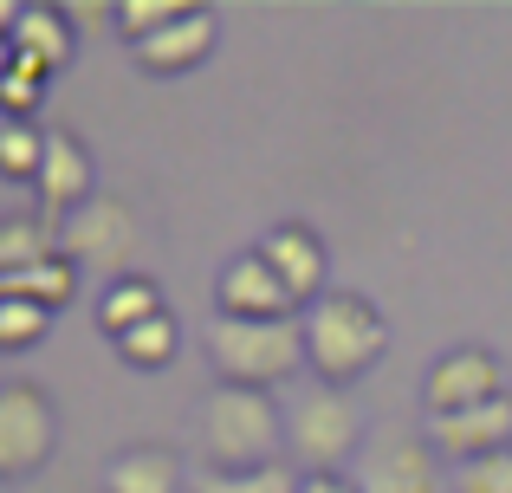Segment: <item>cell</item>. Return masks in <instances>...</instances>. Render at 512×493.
<instances>
[{
	"mask_svg": "<svg viewBox=\"0 0 512 493\" xmlns=\"http://www.w3.org/2000/svg\"><path fill=\"white\" fill-rule=\"evenodd\" d=\"M422 435L454 468H461V461H480V455H500V448H512V396L480 403V409H454V416H422Z\"/></svg>",
	"mask_w": 512,
	"mask_h": 493,
	"instance_id": "7c38bea8",
	"label": "cell"
},
{
	"mask_svg": "<svg viewBox=\"0 0 512 493\" xmlns=\"http://www.w3.org/2000/svg\"><path fill=\"white\" fill-rule=\"evenodd\" d=\"M260 260L273 266L279 279H286V292L299 299V312H312V305L331 292V286H325L331 260H325V241H318L312 221H279V228H266V234H260Z\"/></svg>",
	"mask_w": 512,
	"mask_h": 493,
	"instance_id": "30bf717a",
	"label": "cell"
},
{
	"mask_svg": "<svg viewBox=\"0 0 512 493\" xmlns=\"http://www.w3.org/2000/svg\"><path fill=\"white\" fill-rule=\"evenodd\" d=\"M156 312H169V305H163V286H156L150 273H124V279H111V286H104V299H98V331L117 344L124 331H137L143 318H156Z\"/></svg>",
	"mask_w": 512,
	"mask_h": 493,
	"instance_id": "e0dca14e",
	"label": "cell"
},
{
	"mask_svg": "<svg viewBox=\"0 0 512 493\" xmlns=\"http://www.w3.org/2000/svg\"><path fill=\"white\" fill-rule=\"evenodd\" d=\"M214 318H247V325H273V318H305L299 299L286 292V279L260 260V247L234 253L214 279Z\"/></svg>",
	"mask_w": 512,
	"mask_h": 493,
	"instance_id": "9c48e42d",
	"label": "cell"
},
{
	"mask_svg": "<svg viewBox=\"0 0 512 493\" xmlns=\"http://www.w3.org/2000/svg\"><path fill=\"white\" fill-rule=\"evenodd\" d=\"M33 195H39V215H52V221L78 215V208L98 195V169H91V150H85V143H78L65 124H52V130H46V163H39Z\"/></svg>",
	"mask_w": 512,
	"mask_h": 493,
	"instance_id": "8fae6325",
	"label": "cell"
},
{
	"mask_svg": "<svg viewBox=\"0 0 512 493\" xmlns=\"http://www.w3.org/2000/svg\"><path fill=\"white\" fill-rule=\"evenodd\" d=\"M46 85H52V78L39 72V65H26V59H7V65H0V111H7V124H33Z\"/></svg>",
	"mask_w": 512,
	"mask_h": 493,
	"instance_id": "44dd1931",
	"label": "cell"
},
{
	"mask_svg": "<svg viewBox=\"0 0 512 493\" xmlns=\"http://www.w3.org/2000/svg\"><path fill=\"white\" fill-rule=\"evenodd\" d=\"M0 299H26V305L59 318L65 305L78 299V260L72 253H52V260L26 266V273H0Z\"/></svg>",
	"mask_w": 512,
	"mask_h": 493,
	"instance_id": "2e32d148",
	"label": "cell"
},
{
	"mask_svg": "<svg viewBox=\"0 0 512 493\" xmlns=\"http://www.w3.org/2000/svg\"><path fill=\"white\" fill-rule=\"evenodd\" d=\"M506 390V364L487 351V344H454L428 364L422 377V403L428 416H454V409H480V403H500Z\"/></svg>",
	"mask_w": 512,
	"mask_h": 493,
	"instance_id": "ba28073f",
	"label": "cell"
},
{
	"mask_svg": "<svg viewBox=\"0 0 512 493\" xmlns=\"http://www.w3.org/2000/svg\"><path fill=\"white\" fill-rule=\"evenodd\" d=\"M370 429H363V409L350 403V390H305L286 409V455L299 461V474H344V461L363 455Z\"/></svg>",
	"mask_w": 512,
	"mask_h": 493,
	"instance_id": "277c9868",
	"label": "cell"
},
{
	"mask_svg": "<svg viewBox=\"0 0 512 493\" xmlns=\"http://www.w3.org/2000/svg\"><path fill=\"white\" fill-rule=\"evenodd\" d=\"M299 493H363V487H357V474H305Z\"/></svg>",
	"mask_w": 512,
	"mask_h": 493,
	"instance_id": "484cf974",
	"label": "cell"
},
{
	"mask_svg": "<svg viewBox=\"0 0 512 493\" xmlns=\"http://www.w3.org/2000/svg\"><path fill=\"white\" fill-rule=\"evenodd\" d=\"M46 325H52V312H39L26 299H0V351H33L46 338Z\"/></svg>",
	"mask_w": 512,
	"mask_h": 493,
	"instance_id": "cb8c5ba5",
	"label": "cell"
},
{
	"mask_svg": "<svg viewBox=\"0 0 512 493\" xmlns=\"http://www.w3.org/2000/svg\"><path fill=\"white\" fill-rule=\"evenodd\" d=\"M175 351H182V325H175V312H156V318H143L137 331L117 338V357H124L130 370H169Z\"/></svg>",
	"mask_w": 512,
	"mask_h": 493,
	"instance_id": "d6986e66",
	"label": "cell"
},
{
	"mask_svg": "<svg viewBox=\"0 0 512 493\" xmlns=\"http://www.w3.org/2000/svg\"><path fill=\"white\" fill-rule=\"evenodd\" d=\"M104 493H182V461L156 442H130L104 461Z\"/></svg>",
	"mask_w": 512,
	"mask_h": 493,
	"instance_id": "9a60e30c",
	"label": "cell"
},
{
	"mask_svg": "<svg viewBox=\"0 0 512 493\" xmlns=\"http://www.w3.org/2000/svg\"><path fill=\"white\" fill-rule=\"evenodd\" d=\"M39 163H46V124L0 130V176L7 182H39Z\"/></svg>",
	"mask_w": 512,
	"mask_h": 493,
	"instance_id": "7402d4cb",
	"label": "cell"
},
{
	"mask_svg": "<svg viewBox=\"0 0 512 493\" xmlns=\"http://www.w3.org/2000/svg\"><path fill=\"white\" fill-rule=\"evenodd\" d=\"M59 455V409L46 383H7L0 390V481H33Z\"/></svg>",
	"mask_w": 512,
	"mask_h": 493,
	"instance_id": "5b68a950",
	"label": "cell"
},
{
	"mask_svg": "<svg viewBox=\"0 0 512 493\" xmlns=\"http://www.w3.org/2000/svg\"><path fill=\"white\" fill-rule=\"evenodd\" d=\"M214 46H221V13H214V7H188L182 20L163 26L156 39L130 46V59H137L150 78H188L195 65H208Z\"/></svg>",
	"mask_w": 512,
	"mask_h": 493,
	"instance_id": "4fadbf2b",
	"label": "cell"
},
{
	"mask_svg": "<svg viewBox=\"0 0 512 493\" xmlns=\"http://www.w3.org/2000/svg\"><path fill=\"white\" fill-rule=\"evenodd\" d=\"M435 448H428L422 429H402V422H383L370 429L357 455V487L363 493H441V468Z\"/></svg>",
	"mask_w": 512,
	"mask_h": 493,
	"instance_id": "8992f818",
	"label": "cell"
},
{
	"mask_svg": "<svg viewBox=\"0 0 512 493\" xmlns=\"http://www.w3.org/2000/svg\"><path fill=\"white\" fill-rule=\"evenodd\" d=\"M208 364L221 383L240 390H273V383L305 370V325L299 318H273V325H247V318H214L208 325Z\"/></svg>",
	"mask_w": 512,
	"mask_h": 493,
	"instance_id": "3957f363",
	"label": "cell"
},
{
	"mask_svg": "<svg viewBox=\"0 0 512 493\" xmlns=\"http://www.w3.org/2000/svg\"><path fill=\"white\" fill-rule=\"evenodd\" d=\"M305 474L292 461H273V468H247V474H221V468H201L188 493H299Z\"/></svg>",
	"mask_w": 512,
	"mask_h": 493,
	"instance_id": "ffe728a7",
	"label": "cell"
},
{
	"mask_svg": "<svg viewBox=\"0 0 512 493\" xmlns=\"http://www.w3.org/2000/svg\"><path fill=\"white\" fill-rule=\"evenodd\" d=\"M137 241H143V228H137V208H130L124 195H91L78 215H65V253H72L78 266H91V273L124 279Z\"/></svg>",
	"mask_w": 512,
	"mask_h": 493,
	"instance_id": "52a82bcc",
	"label": "cell"
},
{
	"mask_svg": "<svg viewBox=\"0 0 512 493\" xmlns=\"http://www.w3.org/2000/svg\"><path fill=\"white\" fill-rule=\"evenodd\" d=\"M299 325H305V364H312L318 383H331V390H350V383H357L363 370H376L383 351H389L383 312H376L363 292H344V286H331Z\"/></svg>",
	"mask_w": 512,
	"mask_h": 493,
	"instance_id": "7a4b0ae2",
	"label": "cell"
},
{
	"mask_svg": "<svg viewBox=\"0 0 512 493\" xmlns=\"http://www.w3.org/2000/svg\"><path fill=\"white\" fill-rule=\"evenodd\" d=\"M52 253H65V221H52V215H13L7 228H0V273H26V266L52 260Z\"/></svg>",
	"mask_w": 512,
	"mask_h": 493,
	"instance_id": "ac0fdd59",
	"label": "cell"
},
{
	"mask_svg": "<svg viewBox=\"0 0 512 493\" xmlns=\"http://www.w3.org/2000/svg\"><path fill=\"white\" fill-rule=\"evenodd\" d=\"M188 13V0H117V33L130 39V46H143V39H156L163 26H175Z\"/></svg>",
	"mask_w": 512,
	"mask_h": 493,
	"instance_id": "603a6c76",
	"label": "cell"
},
{
	"mask_svg": "<svg viewBox=\"0 0 512 493\" xmlns=\"http://www.w3.org/2000/svg\"><path fill=\"white\" fill-rule=\"evenodd\" d=\"M201 468L221 474H247V468H273L286 461V409L273 403V390H240L221 383L201 403Z\"/></svg>",
	"mask_w": 512,
	"mask_h": 493,
	"instance_id": "6da1fadb",
	"label": "cell"
},
{
	"mask_svg": "<svg viewBox=\"0 0 512 493\" xmlns=\"http://www.w3.org/2000/svg\"><path fill=\"white\" fill-rule=\"evenodd\" d=\"M454 493H512V448L454 468Z\"/></svg>",
	"mask_w": 512,
	"mask_h": 493,
	"instance_id": "d4e9b609",
	"label": "cell"
},
{
	"mask_svg": "<svg viewBox=\"0 0 512 493\" xmlns=\"http://www.w3.org/2000/svg\"><path fill=\"white\" fill-rule=\"evenodd\" d=\"M78 52V26L65 20V7H26L20 20L7 26V59L39 65L46 78H59Z\"/></svg>",
	"mask_w": 512,
	"mask_h": 493,
	"instance_id": "5bb4252c",
	"label": "cell"
}]
</instances>
